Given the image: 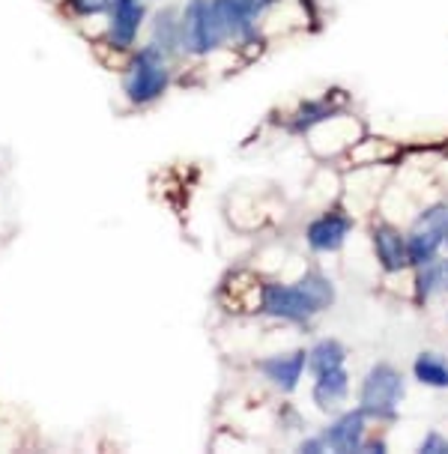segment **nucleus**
I'll use <instances>...</instances> for the list:
<instances>
[{"mask_svg":"<svg viewBox=\"0 0 448 454\" xmlns=\"http://www.w3.org/2000/svg\"><path fill=\"white\" fill-rule=\"evenodd\" d=\"M373 246H377V257L382 263V270L389 272H401L410 263V254H406V239L395 231L392 224H380L373 231Z\"/></svg>","mask_w":448,"mask_h":454,"instance_id":"nucleus-12","label":"nucleus"},{"mask_svg":"<svg viewBox=\"0 0 448 454\" xmlns=\"http://www.w3.org/2000/svg\"><path fill=\"white\" fill-rule=\"evenodd\" d=\"M445 284V270L439 263H425L421 266V275H419V296L421 299H428V296H434L439 287Z\"/></svg>","mask_w":448,"mask_h":454,"instance_id":"nucleus-17","label":"nucleus"},{"mask_svg":"<svg viewBox=\"0 0 448 454\" xmlns=\"http://www.w3.org/2000/svg\"><path fill=\"white\" fill-rule=\"evenodd\" d=\"M146 21V0H117L108 12V45L114 51H132Z\"/></svg>","mask_w":448,"mask_h":454,"instance_id":"nucleus-5","label":"nucleus"},{"mask_svg":"<svg viewBox=\"0 0 448 454\" xmlns=\"http://www.w3.org/2000/svg\"><path fill=\"white\" fill-rule=\"evenodd\" d=\"M344 344L341 340H320V344L311 347V353H308V364H311L314 374H323V371H332V368H341L344 364Z\"/></svg>","mask_w":448,"mask_h":454,"instance_id":"nucleus-15","label":"nucleus"},{"mask_svg":"<svg viewBox=\"0 0 448 454\" xmlns=\"http://www.w3.org/2000/svg\"><path fill=\"white\" fill-rule=\"evenodd\" d=\"M246 4H248V6H255L257 12H263V10H269L272 4H279V0H246Z\"/></svg>","mask_w":448,"mask_h":454,"instance_id":"nucleus-21","label":"nucleus"},{"mask_svg":"<svg viewBox=\"0 0 448 454\" xmlns=\"http://www.w3.org/2000/svg\"><path fill=\"white\" fill-rule=\"evenodd\" d=\"M401 395H404V380L392 364H373L362 386V412L380 421L395 419Z\"/></svg>","mask_w":448,"mask_h":454,"instance_id":"nucleus-4","label":"nucleus"},{"mask_svg":"<svg viewBox=\"0 0 448 454\" xmlns=\"http://www.w3.org/2000/svg\"><path fill=\"white\" fill-rule=\"evenodd\" d=\"M443 270H445V287H448V263L443 266Z\"/></svg>","mask_w":448,"mask_h":454,"instance_id":"nucleus-23","label":"nucleus"},{"mask_svg":"<svg viewBox=\"0 0 448 454\" xmlns=\"http://www.w3.org/2000/svg\"><path fill=\"white\" fill-rule=\"evenodd\" d=\"M443 242H448V215H445V224H443Z\"/></svg>","mask_w":448,"mask_h":454,"instance_id":"nucleus-22","label":"nucleus"},{"mask_svg":"<svg viewBox=\"0 0 448 454\" xmlns=\"http://www.w3.org/2000/svg\"><path fill=\"white\" fill-rule=\"evenodd\" d=\"M329 117H335L332 105H326V102H305L303 108L293 114L290 129H293V132H308V129H314L317 123H323V120H329Z\"/></svg>","mask_w":448,"mask_h":454,"instance_id":"nucleus-16","label":"nucleus"},{"mask_svg":"<svg viewBox=\"0 0 448 454\" xmlns=\"http://www.w3.org/2000/svg\"><path fill=\"white\" fill-rule=\"evenodd\" d=\"M415 380L425 386H436V388H448V362L439 353H421L415 359Z\"/></svg>","mask_w":448,"mask_h":454,"instance_id":"nucleus-14","label":"nucleus"},{"mask_svg":"<svg viewBox=\"0 0 448 454\" xmlns=\"http://www.w3.org/2000/svg\"><path fill=\"white\" fill-rule=\"evenodd\" d=\"M347 233H350V218L344 213H326L308 224L305 239L314 251H338L344 246Z\"/></svg>","mask_w":448,"mask_h":454,"instance_id":"nucleus-9","label":"nucleus"},{"mask_svg":"<svg viewBox=\"0 0 448 454\" xmlns=\"http://www.w3.org/2000/svg\"><path fill=\"white\" fill-rule=\"evenodd\" d=\"M179 27H183V51L192 57H209L227 43L209 0H189L179 12Z\"/></svg>","mask_w":448,"mask_h":454,"instance_id":"nucleus-3","label":"nucleus"},{"mask_svg":"<svg viewBox=\"0 0 448 454\" xmlns=\"http://www.w3.org/2000/svg\"><path fill=\"white\" fill-rule=\"evenodd\" d=\"M445 215H448L445 207H434V209H428V213L419 218V227H415L413 237L406 239V254H410V263L425 266L430 261H436V251H439V246H443Z\"/></svg>","mask_w":448,"mask_h":454,"instance_id":"nucleus-6","label":"nucleus"},{"mask_svg":"<svg viewBox=\"0 0 448 454\" xmlns=\"http://www.w3.org/2000/svg\"><path fill=\"white\" fill-rule=\"evenodd\" d=\"M347 388H350V377H347L344 364L332 371H323V374H317V383H314V403L320 410H335L347 397Z\"/></svg>","mask_w":448,"mask_h":454,"instance_id":"nucleus-13","label":"nucleus"},{"mask_svg":"<svg viewBox=\"0 0 448 454\" xmlns=\"http://www.w3.org/2000/svg\"><path fill=\"white\" fill-rule=\"evenodd\" d=\"M305 364H308V353L293 350V353H281V356H272V359L260 362V371H263V374L272 380V386H279L281 392H293L305 374Z\"/></svg>","mask_w":448,"mask_h":454,"instance_id":"nucleus-10","label":"nucleus"},{"mask_svg":"<svg viewBox=\"0 0 448 454\" xmlns=\"http://www.w3.org/2000/svg\"><path fill=\"white\" fill-rule=\"evenodd\" d=\"M421 451H436V454H448V440H443L439 434H430L428 440H425V445H421Z\"/></svg>","mask_w":448,"mask_h":454,"instance_id":"nucleus-19","label":"nucleus"},{"mask_svg":"<svg viewBox=\"0 0 448 454\" xmlns=\"http://www.w3.org/2000/svg\"><path fill=\"white\" fill-rule=\"evenodd\" d=\"M117 0H67V10L78 19H96V15H108Z\"/></svg>","mask_w":448,"mask_h":454,"instance_id":"nucleus-18","label":"nucleus"},{"mask_svg":"<svg viewBox=\"0 0 448 454\" xmlns=\"http://www.w3.org/2000/svg\"><path fill=\"white\" fill-rule=\"evenodd\" d=\"M170 87V60L156 45H144L132 51L123 67V93L126 99L144 108L159 102Z\"/></svg>","mask_w":448,"mask_h":454,"instance_id":"nucleus-2","label":"nucleus"},{"mask_svg":"<svg viewBox=\"0 0 448 454\" xmlns=\"http://www.w3.org/2000/svg\"><path fill=\"white\" fill-rule=\"evenodd\" d=\"M365 412H344L341 419L332 421L329 427L323 431L326 449L332 451H362V440H365Z\"/></svg>","mask_w":448,"mask_h":454,"instance_id":"nucleus-8","label":"nucleus"},{"mask_svg":"<svg viewBox=\"0 0 448 454\" xmlns=\"http://www.w3.org/2000/svg\"><path fill=\"white\" fill-rule=\"evenodd\" d=\"M335 302V287L323 272H305L296 284H263L260 308L269 317L305 323Z\"/></svg>","mask_w":448,"mask_h":454,"instance_id":"nucleus-1","label":"nucleus"},{"mask_svg":"<svg viewBox=\"0 0 448 454\" xmlns=\"http://www.w3.org/2000/svg\"><path fill=\"white\" fill-rule=\"evenodd\" d=\"M213 12L218 19L224 39H236V43H255L257 39V10L248 6L246 0H209Z\"/></svg>","mask_w":448,"mask_h":454,"instance_id":"nucleus-7","label":"nucleus"},{"mask_svg":"<svg viewBox=\"0 0 448 454\" xmlns=\"http://www.w3.org/2000/svg\"><path fill=\"white\" fill-rule=\"evenodd\" d=\"M150 45H156L168 60L185 54L183 51V27H179V12L177 10H159L150 21Z\"/></svg>","mask_w":448,"mask_h":454,"instance_id":"nucleus-11","label":"nucleus"},{"mask_svg":"<svg viewBox=\"0 0 448 454\" xmlns=\"http://www.w3.org/2000/svg\"><path fill=\"white\" fill-rule=\"evenodd\" d=\"M323 449H326L323 434H320V436H314V440H305V442H303V451H323Z\"/></svg>","mask_w":448,"mask_h":454,"instance_id":"nucleus-20","label":"nucleus"}]
</instances>
